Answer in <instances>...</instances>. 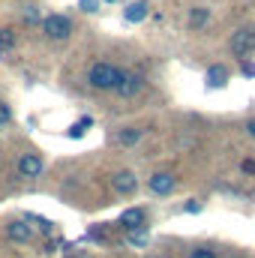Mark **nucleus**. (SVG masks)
Here are the masks:
<instances>
[{"instance_id":"f257e3e1","label":"nucleus","mask_w":255,"mask_h":258,"mask_svg":"<svg viewBox=\"0 0 255 258\" xmlns=\"http://www.w3.org/2000/svg\"><path fill=\"white\" fill-rule=\"evenodd\" d=\"M120 75H123V66L108 63V60H96L87 69V84L93 90H114L120 84Z\"/></svg>"},{"instance_id":"423d86ee","label":"nucleus","mask_w":255,"mask_h":258,"mask_svg":"<svg viewBox=\"0 0 255 258\" xmlns=\"http://www.w3.org/2000/svg\"><path fill=\"white\" fill-rule=\"evenodd\" d=\"M144 90V78L138 75V72H129V69H123V75H120V84L114 87V93L117 96H135V93H141Z\"/></svg>"},{"instance_id":"5701e85b","label":"nucleus","mask_w":255,"mask_h":258,"mask_svg":"<svg viewBox=\"0 0 255 258\" xmlns=\"http://www.w3.org/2000/svg\"><path fill=\"white\" fill-rule=\"evenodd\" d=\"M183 210H186V213H198V210H201V201H195V198H192V201L183 204Z\"/></svg>"},{"instance_id":"20e7f679","label":"nucleus","mask_w":255,"mask_h":258,"mask_svg":"<svg viewBox=\"0 0 255 258\" xmlns=\"http://www.w3.org/2000/svg\"><path fill=\"white\" fill-rule=\"evenodd\" d=\"M42 171H45V162H42L39 153H21L18 162H15V174L21 180H36Z\"/></svg>"},{"instance_id":"f8f14e48","label":"nucleus","mask_w":255,"mask_h":258,"mask_svg":"<svg viewBox=\"0 0 255 258\" xmlns=\"http://www.w3.org/2000/svg\"><path fill=\"white\" fill-rule=\"evenodd\" d=\"M141 129H135V126H120L117 132H114V144H120V147H135L138 141H141Z\"/></svg>"},{"instance_id":"6ab92c4d","label":"nucleus","mask_w":255,"mask_h":258,"mask_svg":"<svg viewBox=\"0 0 255 258\" xmlns=\"http://www.w3.org/2000/svg\"><path fill=\"white\" fill-rule=\"evenodd\" d=\"M78 9H81V12H99V0H81Z\"/></svg>"},{"instance_id":"7ed1b4c3","label":"nucleus","mask_w":255,"mask_h":258,"mask_svg":"<svg viewBox=\"0 0 255 258\" xmlns=\"http://www.w3.org/2000/svg\"><path fill=\"white\" fill-rule=\"evenodd\" d=\"M228 51L234 54V57H246V54H252L255 51V27H237L234 33H231V39H228Z\"/></svg>"},{"instance_id":"6e6552de","label":"nucleus","mask_w":255,"mask_h":258,"mask_svg":"<svg viewBox=\"0 0 255 258\" xmlns=\"http://www.w3.org/2000/svg\"><path fill=\"white\" fill-rule=\"evenodd\" d=\"M6 237H9L12 243H30V240H33V228L27 225V219H12V222L6 225Z\"/></svg>"},{"instance_id":"f3484780","label":"nucleus","mask_w":255,"mask_h":258,"mask_svg":"<svg viewBox=\"0 0 255 258\" xmlns=\"http://www.w3.org/2000/svg\"><path fill=\"white\" fill-rule=\"evenodd\" d=\"M186 258H219L216 255V249H207V246H195V249H189V255Z\"/></svg>"},{"instance_id":"aec40b11","label":"nucleus","mask_w":255,"mask_h":258,"mask_svg":"<svg viewBox=\"0 0 255 258\" xmlns=\"http://www.w3.org/2000/svg\"><path fill=\"white\" fill-rule=\"evenodd\" d=\"M24 21H30V24H36V21H39V12H36V6H27V9H24Z\"/></svg>"},{"instance_id":"393cba45","label":"nucleus","mask_w":255,"mask_h":258,"mask_svg":"<svg viewBox=\"0 0 255 258\" xmlns=\"http://www.w3.org/2000/svg\"><path fill=\"white\" fill-rule=\"evenodd\" d=\"M246 132H249V138H255V117L252 120H246Z\"/></svg>"},{"instance_id":"1a4fd4ad","label":"nucleus","mask_w":255,"mask_h":258,"mask_svg":"<svg viewBox=\"0 0 255 258\" xmlns=\"http://www.w3.org/2000/svg\"><path fill=\"white\" fill-rule=\"evenodd\" d=\"M147 15H150V3L147 0H135V3H129L126 9H123V21H129V24H138Z\"/></svg>"},{"instance_id":"412c9836","label":"nucleus","mask_w":255,"mask_h":258,"mask_svg":"<svg viewBox=\"0 0 255 258\" xmlns=\"http://www.w3.org/2000/svg\"><path fill=\"white\" fill-rule=\"evenodd\" d=\"M12 45V36H9V30H0V51L3 48H9Z\"/></svg>"},{"instance_id":"ddd939ff","label":"nucleus","mask_w":255,"mask_h":258,"mask_svg":"<svg viewBox=\"0 0 255 258\" xmlns=\"http://www.w3.org/2000/svg\"><path fill=\"white\" fill-rule=\"evenodd\" d=\"M207 21H210V9H207V6H192L189 9V27L192 30L207 27Z\"/></svg>"},{"instance_id":"dca6fc26","label":"nucleus","mask_w":255,"mask_h":258,"mask_svg":"<svg viewBox=\"0 0 255 258\" xmlns=\"http://www.w3.org/2000/svg\"><path fill=\"white\" fill-rule=\"evenodd\" d=\"M24 219H27V222H36V225H39V231H45V234L51 231V219H45V216H36V213H27Z\"/></svg>"},{"instance_id":"f03ea898","label":"nucleus","mask_w":255,"mask_h":258,"mask_svg":"<svg viewBox=\"0 0 255 258\" xmlns=\"http://www.w3.org/2000/svg\"><path fill=\"white\" fill-rule=\"evenodd\" d=\"M42 33L51 42H63V39L72 36V21L66 18L63 12H51V15L42 18Z\"/></svg>"},{"instance_id":"2eb2a0df","label":"nucleus","mask_w":255,"mask_h":258,"mask_svg":"<svg viewBox=\"0 0 255 258\" xmlns=\"http://www.w3.org/2000/svg\"><path fill=\"white\" fill-rule=\"evenodd\" d=\"M90 126H93V117H90V114H87V117H78V120L69 126V132H66V135H69V138H81V135H84Z\"/></svg>"},{"instance_id":"0eeeda50","label":"nucleus","mask_w":255,"mask_h":258,"mask_svg":"<svg viewBox=\"0 0 255 258\" xmlns=\"http://www.w3.org/2000/svg\"><path fill=\"white\" fill-rule=\"evenodd\" d=\"M138 189V177H135V171H114L111 174V192L117 195H132Z\"/></svg>"},{"instance_id":"b1692460","label":"nucleus","mask_w":255,"mask_h":258,"mask_svg":"<svg viewBox=\"0 0 255 258\" xmlns=\"http://www.w3.org/2000/svg\"><path fill=\"white\" fill-rule=\"evenodd\" d=\"M243 171H246V174H255V159H246V162H243Z\"/></svg>"},{"instance_id":"39448f33","label":"nucleus","mask_w":255,"mask_h":258,"mask_svg":"<svg viewBox=\"0 0 255 258\" xmlns=\"http://www.w3.org/2000/svg\"><path fill=\"white\" fill-rule=\"evenodd\" d=\"M174 186H177V177H174L171 171H156V174H150V180H147V189L153 195H171Z\"/></svg>"},{"instance_id":"4be33fe9","label":"nucleus","mask_w":255,"mask_h":258,"mask_svg":"<svg viewBox=\"0 0 255 258\" xmlns=\"http://www.w3.org/2000/svg\"><path fill=\"white\" fill-rule=\"evenodd\" d=\"M240 72H243L246 78H255V63H246V60H243V63H240Z\"/></svg>"},{"instance_id":"a211bd4d","label":"nucleus","mask_w":255,"mask_h":258,"mask_svg":"<svg viewBox=\"0 0 255 258\" xmlns=\"http://www.w3.org/2000/svg\"><path fill=\"white\" fill-rule=\"evenodd\" d=\"M9 120H12V108H9V105L0 99V126H6Z\"/></svg>"},{"instance_id":"4468645a","label":"nucleus","mask_w":255,"mask_h":258,"mask_svg":"<svg viewBox=\"0 0 255 258\" xmlns=\"http://www.w3.org/2000/svg\"><path fill=\"white\" fill-rule=\"evenodd\" d=\"M126 243H129V246H135V249L147 246V243H150V234H147V228H135V231H129V234H126Z\"/></svg>"},{"instance_id":"a878e982","label":"nucleus","mask_w":255,"mask_h":258,"mask_svg":"<svg viewBox=\"0 0 255 258\" xmlns=\"http://www.w3.org/2000/svg\"><path fill=\"white\" fill-rule=\"evenodd\" d=\"M108 3H114V0H108Z\"/></svg>"},{"instance_id":"9b49d317","label":"nucleus","mask_w":255,"mask_h":258,"mask_svg":"<svg viewBox=\"0 0 255 258\" xmlns=\"http://www.w3.org/2000/svg\"><path fill=\"white\" fill-rule=\"evenodd\" d=\"M204 81H207V87H225L228 84V69L222 63H213V66H207V72H204Z\"/></svg>"},{"instance_id":"9d476101","label":"nucleus","mask_w":255,"mask_h":258,"mask_svg":"<svg viewBox=\"0 0 255 258\" xmlns=\"http://www.w3.org/2000/svg\"><path fill=\"white\" fill-rule=\"evenodd\" d=\"M144 219H147V213L141 210V207H129L120 213V225L126 228V231H135V228H144Z\"/></svg>"}]
</instances>
